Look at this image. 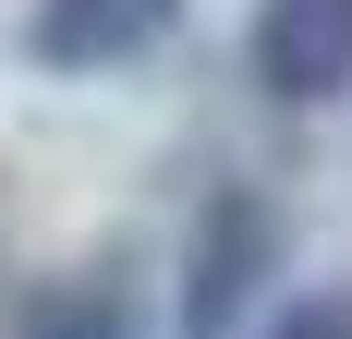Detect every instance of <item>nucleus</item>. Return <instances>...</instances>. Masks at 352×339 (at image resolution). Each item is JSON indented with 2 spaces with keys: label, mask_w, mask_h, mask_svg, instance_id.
I'll return each mask as SVG.
<instances>
[{
  "label": "nucleus",
  "mask_w": 352,
  "mask_h": 339,
  "mask_svg": "<svg viewBox=\"0 0 352 339\" xmlns=\"http://www.w3.org/2000/svg\"><path fill=\"white\" fill-rule=\"evenodd\" d=\"M255 85L316 109L352 85V0H255Z\"/></svg>",
  "instance_id": "nucleus-1"
},
{
  "label": "nucleus",
  "mask_w": 352,
  "mask_h": 339,
  "mask_svg": "<svg viewBox=\"0 0 352 339\" xmlns=\"http://www.w3.org/2000/svg\"><path fill=\"white\" fill-rule=\"evenodd\" d=\"M182 0H36V61L49 73H109L146 36H170Z\"/></svg>",
  "instance_id": "nucleus-2"
},
{
  "label": "nucleus",
  "mask_w": 352,
  "mask_h": 339,
  "mask_svg": "<svg viewBox=\"0 0 352 339\" xmlns=\"http://www.w3.org/2000/svg\"><path fill=\"white\" fill-rule=\"evenodd\" d=\"M255 255H267V218H255L243 194H219L207 206V242H195V279H182V327H195V339L231 327V303L255 291Z\"/></svg>",
  "instance_id": "nucleus-3"
},
{
  "label": "nucleus",
  "mask_w": 352,
  "mask_h": 339,
  "mask_svg": "<svg viewBox=\"0 0 352 339\" xmlns=\"http://www.w3.org/2000/svg\"><path fill=\"white\" fill-rule=\"evenodd\" d=\"M25 339H134V327H122L109 291H49V303L25 315Z\"/></svg>",
  "instance_id": "nucleus-4"
},
{
  "label": "nucleus",
  "mask_w": 352,
  "mask_h": 339,
  "mask_svg": "<svg viewBox=\"0 0 352 339\" xmlns=\"http://www.w3.org/2000/svg\"><path fill=\"white\" fill-rule=\"evenodd\" d=\"M267 339H352V291H304V303H292Z\"/></svg>",
  "instance_id": "nucleus-5"
}]
</instances>
